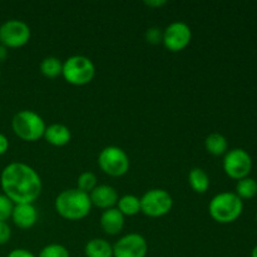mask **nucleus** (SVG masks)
<instances>
[{
  "label": "nucleus",
  "instance_id": "4be33fe9",
  "mask_svg": "<svg viewBox=\"0 0 257 257\" xmlns=\"http://www.w3.org/2000/svg\"><path fill=\"white\" fill-rule=\"evenodd\" d=\"M97 181H98L97 176H95L93 172H89V171H88V172H83L82 175L78 177L77 188L79 191H82V192L88 193V195H89V193L98 186Z\"/></svg>",
  "mask_w": 257,
  "mask_h": 257
},
{
  "label": "nucleus",
  "instance_id": "f03ea898",
  "mask_svg": "<svg viewBox=\"0 0 257 257\" xmlns=\"http://www.w3.org/2000/svg\"><path fill=\"white\" fill-rule=\"evenodd\" d=\"M54 207L60 217L68 221H79L89 215L92 202L88 193L82 192L78 188H69L57 196Z\"/></svg>",
  "mask_w": 257,
  "mask_h": 257
},
{
  "label": "nucleus",
  "instance_id": "7ed1b4c3",
  "mask_svg": "<svg viewBox=\"0 0 257 257\" xmlns=\"http://www.w3.org/2000/svg\"><path fill=\"white\" fill-rule=\"evenodd\" d=\"M243 211V202L236 193L221 192L213 196L208 203V213L211 218L218 223H232Z\"/></svg>",
  "mask_w": 257,
  "mask_h": 257
},
{
  "label": "nucleus",
  "instance_id": "2eb2a0df",
  "mask_svg": "<svg viewBox=\"0 0 257 257\" xmlns=\"http://www.w3.org/2000/svg\"><path fill=\"white\" fill-rule=\"evenodd\" d=\"M43 138L54 147H64L72 140V133L67 125L54 123V124H50L45 128Z\"/></svg>",
  "mask_w": 257,
  "mask_h": 257
},
{
  "label": "nucleus",
  "instance_id": "b1692460",
  "mask_svg": "<svg viewBox=\"0 0 257 257\" xmlns=\"http://www.w3.org/2000/svg\"><path fill=\"white\" fill-rule=\"evenodd\" d=\"M13 208H14V203L4 193L0 195V222H7L12 217Z\"/></svg>",
  "mask_w": 257,
  "mask_h": 257
},
{
  "label": "nucleus",
  "instance_id": "9d476101",
  "mask_svg": "<svg viewBox=\"0 0 257 257\" xmlns=\"http://www.w3.org/2000/svg\"><path fill=\"white\" fill-rule=\"evenodd\" d=\"M191 39H192V30L183 22L171 23L163 30L162 43L166 49L172 53L186 49L191 43Z\"/></svg>",
  "mask_w": 257,
  "mask_h": 257
},
{
  "label": "nucleus",
  "instance_id": "7c9ffc66",
  "mask_svg": "<svg viewBox=\"0 0 257 257\" xmlns=\"http://www.w3.org/2000/svg\"><path fill=\"white\" fill-rule=\"evenodd\" d=\"M251 257H257V245L253 247L252 252H251Z\"/></svg>",
  "mask_w": 257,
  "mask_h": 257
},
{
  "label": "nucleus",
  "instance_id": "2f4dec72",
  "mask_svg": "<svg viewBox=\"0 0 257 257\" xmlns=\"http://www.w3.org/2000/svg\"><path fill=\"white\" fill-rule=\"evenodd\" d=\"M256 221H257V212H256Z\"/></svg>",
  "mask_w": 257,
  "mask_h": 257
},
{
  "label": "nucleus",
  "instance_id": "f3484780",
  "mask_svg": "<svg viewBox=\"0 0 257 257\" xmlns=\"http://www.w3.org/2000/svg\"><path fill=\"white\" fill-rule=\"evenodd\" d=\"M188 183L193 192L205 193L210 187V177L202 168L196 167L192 168L188 173Z\"/></svg>",
  "mask_w": 257,
  "mask_h": 257
},
{
  "label": "nucleus",
  "instance_id": "20e7f679",
  "mask_svg": "<svg viewBox=\"0 0 257 257\" xmlns=\"http://www.w3.org/2000/svg\"><path fill=\"white\" fill-rule=\"evenodd\" d=\"M13 132L18 138L25 142H35L43 138L45 132L44 119L38 113L29 109H23L15 113L12 119Z\"/></svg>",
  "mask_w": 257,
  "mask_h": 257
},
{
  "label": "nucleus",
  "instance_id": "bb28decb",
  "mask_svg": "<svg viewBox=\"0 0 257 257\" xmlns=\"http://www.w3.org/2000/svg\"><path fill=\"white\" fill-rule=\"evenodd\" d=\"M7 257H37L32 251L27 250V248H14L8 253Z\"/></svg>",
  "mask_w": 257,
  "mask_h": 257
},
{
  "label": "nucleus",
  "instance_id": "cd10ccee",
  "mask_svg": "<svg viewBox=\"0 0 257 257\" xmlns=\"http://www.w3.org/2000/svg\"><path fill=\"white\" fill-rule=\"evenodd\" d=\"M8 150H9V141H8L7 136L0 133V156L5 155Z\"/></svg>",
  "mask_w": 257,
  "mask_h": 257
},
{
  "label": "nucleus",
  "instance_id": "39448f33",
  "mask_svg": "<svg viewBox=\"0 0 257 257\" xmlns=\"http://www.w3.org/2000/svg\"><path fill=\"white\" fill-rule=\"evenodd\" d=\"M63 78L72 85L89 84L95 75L94 63L84 55H72L63 63Z\"/></svg>",
  "mask_w": 257,
  "mask_h": 257
},
{
  "label": "nucleus",
  "instance_id": "0eeeda50",
  "mask_svg": "<svg viewBox=\"0 0 257 257\" xmlns=\"http://www.w3.org/2000/svg\"><path fill=\"white\" fill-rule=\"evenodd\" d=\"M141 200V212L148 217H162L167 215L173 206L172 196L162 188L147 191Z\"/></svg>",
  "mask_w": 257,
  "mask_h": 257
},
{
  "label": "nucleus",
  "instance_id": "6ab92c4d",
  "mask_svg": "<svg viewBox=\"0 0 257 257\" xmlns=\"http://www.w3.org/2000/svg\"><path fill=\"white\" fill-rule=\"evenodd\" d=\"M118 211L123 216H136L141 212V200L135 195H124L118 200Z\"/></svg>",
  "mask_w": 257,
  "mask_h": 257
},
{
  "label": "nucleus",
  "instance_id": "c756f323",
  "mask_svg": "<svg viewBox=\"0 0 257 257\" xmlns=\"http://www.w3.org/2000/svg\"><path fill=\"white\" fill-rule=\"evenodd\" d=\"M8 58V48H5L4 45L0 44V63L5 62Z\"/></svg>",
  "mask_w": 257,
  "mask_h": 257
},
{
  "label": "nucleus",
  "instance_id": "1a4fd4ad",
  "mask_svg": "<svg viewBox=\"0 0 257 257\" xmlns=\"http://www.w3.org/2000/svg\"><path fill=\"white\" fill-rule=\"evenodd\" d=\"M252 170V158L242 148L228 151L223 158V171L232 180H242Z\"/></svg>",
  "mask_w": 257,
  "mask_h": 257
},
{
  "label": "nucleus",
  "instance_id": "f257e3e1",
  "mask_svg": "<svg viewBox=\"0 0 257 257\" xmlns=\"http://www.w3.org/2000/svg\"><path fill=\"white\" fill-rule=\"evenodd\" d=\"M0 186L14 205L34 203L43 190L42 178L37 171L23 162H12L5 166L0 175Z\"/></svg>",
  "mask_w": 257,
  "mask_h": 257
},
{
  "label": "nucleus",
  "instance_id": "c85d7f7f",
  "mask_svg": "<svg viewBox=\"0 0 257 257\" xmlns=\"http://www.w3.org/2000/svg\"><path fill=\"white\" fill-rule=\"evenodd\" d=\"M167 4V2L165 0H153V2H145V5L150 8H161V7H165Z\"/></svg>",
  "mask_w": 257,
  "mask_h": 257
},
{
  "label": "nucleus",
  "instance_id": "a878e982",
  "mask_svg": "<svg viewBox=\"0 0 257 257\" xmlns=\"http://www.w3.org/2000/svg\"><path fill=\"white\" fill-rule=\"evenodd\" d=\"M12 238V228L7 222H0V245H5Z\"/></svg>",
  "mask_w": 257,
  "mask_h": 257
},
{
  "label": "nucleus",
  "instance_id": "412c9836",
  "mask_svg": "<svg viewBox=\"0 0 257 257\" xmlns=\"http://www.w3.org/2000/svg\"><path fill=\"white\" fill-rule=\"evenodd\" d=\"M236 195L241 200H250L257 195V182L253 178L246 177L237 181L236 185Z\"/></svg>",
  "mask_w": 257,
  "mask_h": 257
},
{
  "label": "nucleus",
  "instance_id": "4468645a",
  "mask_svg": "<svg viewBox=\"0 0 257 257\" xmlns=\"http://www.w3.org/2000/svg\"><path fill=\"white\" fill-rule=\"evenodd\" d=\"M100 227L107 235H118L124 227V216L118 211V208L114 207L103 211L100 216Z\"/></svg>",
  "mask_w": 257,
  "mask_h": 257
},
{
  "label": "nucleus",
  "instance_id": "6e6552de",
  "mask_svg": "<svg viewBox=\"0 0 257 257\" xmlns=\"http://www.w3.org/2000/svg\"><path fill=\"white\" fill-rule=\"evenodd\" d=\"M32 37L29 25L23 20L10 19L0 25V44L5 48H22Z\"/></svg>",
  "mask_w": 257,
  "mask_h": 257
},
{
  "label": "nucleus",
  "instance_id": "a211bd4d",
  "mask_svg": "<svg viewBox=\"0 0 257 257\" xmlns=\"http://www.w3.org/2000/svg\"><path fill=\"white\" fill-rule=\"evenodd\" d=\"M205 147L210 155L212 156H222L227 153L228 142L225 136L221 133H211L206 137Z\"/></svg>",
  "mask_w": 257,
  "mask_h": 257
},
{
  "label": "nucleus",
  "instance_id": "ddd939ff",
  "mask_svg": "<svg viewBox=\"0 0 257 257\" xmlns=\"http://www.w3.org/2000/svg\"><path fill=\"white\" fill-rule=\"evenodd\" d=\"M10 218L17 227L22 230H29L37 223L38 211L33 203H19L14 205Z\"/></svg>",
  "mask_w": 257,
  "mask_h": 257
},
{
  "label": "nucleus",
  "instance_id": "f8f14e48",
  "mask_svg": "<svg viewBox=\"0 0 257 257\" xmlns=\"http://www.w3.org/2000/svg\"><path fill=\"white\" fill-rule=\"evenodd\" d=\"M89 198L90 202H92V206L102 208L104 211L114 207L117 205L118 200H119L115 188L109 185H98L89 193Z\"/></svg>",
  "mask_w": 257,
  "mask_h": 257
},
{
  "label": "nucleus",
  "instance_id": "473e14b6",
  "mask_svg": "<svg viewBox=\"0 0 257 257\" xmlns=\"http://www.w3.org/2000/svg\"><path fill=\"white\" fill-rule=\"evenodd\" d=\"M0 77H2V72H0Z\"/></svg>",
  "mask_w": 257,
  "mask_h": 257
},
{
  "label": "nucleus",
  "instance_id": "393cba45",
  "mask_svg": "<svg viewBox=\"0 0 257 257\" xmlns=\"http://www.w3.org/2000/svg\"><path fill=\"white\" fill-rule=\"evenodd\" d=\"M162 39H163V32L160 29V28H150V29H147V32H146V40H147L150 44H160V43H162Z\"/></svg>",
  "mask_w": 257,
  "mask_h": 257
},
{
  "label": "nucleus",
  "instance_id": "5701e85b",
  "mask_svg": "<svg viewBox=\"0 0 257 257\" xmlns=\"http://www.w3.org/2000/svg\"><path fill=\"white\" fill-rule=\"evenodd\" d=\"M38 257H70L69 251L60 243H50L40 250Z\"/></svg>",
  "mask_w": 257,
  "mask_h": 257
},
{
  "label": "nucleus",
  "instance_id": "dca6fc26",
  "mask_svg": "<svg viewBox=\"0 0 257 257\" xmlns=\"http://www.w3.org/2000/svg\"><path fill=\"white\" fill-rule=\"evenodd\" d=\"M85 257H113V246L104 238H92L84 247Z\"/></svg>",
  "mask_w": 257,
  "mask_h": 257
},
{
  "label": "nucleus",
  "instance_id": "9b49d317",
  "mask_svg": "<svg viewBox=\"0 0 257 257\" xmlns=\"http://www.w3.org/2000/svg\"><path fill=\"white\" fill-rule=\"evenodd\" d=\"M148 243L140 233H128L113 245V257H146Z\"/></svg>",
  "mask_w": 257,
  "mask_h": 257
},
{
  "label": "nucleus",
  "instance_id": "423d86ee",
  "mask_svg": "<svg viewBox=\"0 0 257 257\" xmlns=\"http://www.w3.org/2000/svg\"><path fill=\"white\" fill-rule=\"evenodd\" d=\"M130 157L122 148L108 146L98 156V166L110 177H122L130 171Z\"/></svg>",
  "mask_w": 257,
  "mask_h": 257
},
{
  "label": "nucleus",
  "instance_id": "aec40b11",
  "mask_svg": "<svg viewBox=\"0 0 257 257\" xmlns=\"http://www.w3.org/2000/svg\"><path fill=\"white\" fill-rule=\"evenodd\" d=\"M40 72L45 78L54 79V78L62 75L63 63L55 57H47L40 63Z\"/></svg>",
  "mask_w": 257,
  "mask_h": 257
}]
</instances>
